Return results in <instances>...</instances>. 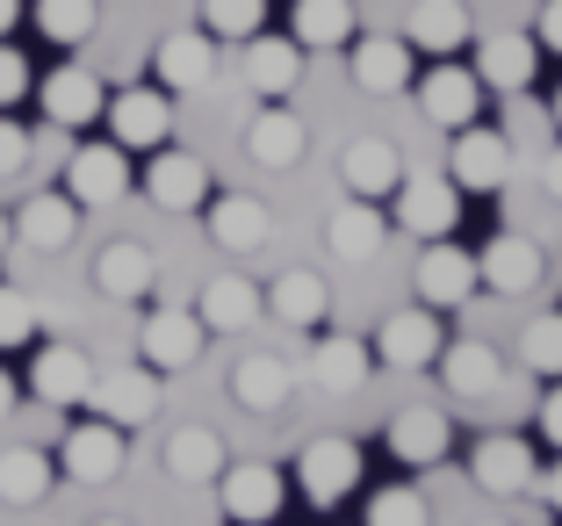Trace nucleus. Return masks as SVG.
<instances>
[{
  "instance_id": "5701e85b",
  "label": "nucleus",
  "mask_w": 562,
  "mask_h": 526,
  "mask_svg": "<svg viewBox=\"0 0 562 526\" xmlns=\"http://www.w3.org/2000/svg\"><path fill=\"white\" fill-rule=\"evenodd\" d=\"M145 195L159 202V210H202V202H210V166H202L195 152H151Z\"/></svg>"
},
{
  "instance_id": "603ef678",
  "label": "nucleus",
  "mask_w": 562,
  "mask_h": 526,
  "mask_svg": "<svg viewBox=\"0 0 562 526\" xmlns=\"http://www.w3.org/2000/svg\"><path fill=\"white\" fill-rule=\"evenodd\" d=\"M8 238H15V216L0 210V253H8Z\"/></svg>"
},
{
  "instance_id": "f8f14e48",
  "label": "nucleus",
  "mask_w": 562,
  "mask_h": 526,
  "mask_svg": "<svg viewBox=\"0 0 562 526\" xmlns=\"http://www.w3.org/2000/svg\"><path fill=\"white\" fill-rule=\"evenodd\" d=\"M36 101H44V131H87L94 115H109V87L87 66H58L36 87Z\"/></svg>"
},
{
  "instance_id": "a878e982",
  "label": "nucleus",
  "mask_w": 562,
  "mask_h": 526,
  "mask_svg": "<svg viewBox=\"0 0 562 526\" xmlns=\"http://www.w3.org/2000/svg\"><path fill=\"white\" fill-rule=\"evenodd\" d=\"M267 311H274L281 325H325L331 281L317 275V267H281V275L267 281Z\"/></svg>"
},
{
  "instance_id": "412c9836",
  "label": "nucleus",
  "mask_w": 562,
  "mask_h": 526,
  "mask_svg": "<svg viewBox=\"0 0 562 526\" xmlns=\"http://www.w3.org/2000/svg\"><path fill=\"white\" fill-rule=\"evenodd\" d=\"M353 80H361V94H404V87L418 80L412 72V36H353Z\"/></svg>"
},
{
  "instance_id": "4be33fe9",
  "label": "nucleus",
  "mask_w": 562,
  "mask_h": 526,
  "mask_svg": "<svg viewBox=\"0 0 562 526\" xmlns=\"http://www.w3.org/2000/svg\"><path fill=\"white\" fill-rule=\"evenodd\" d=\"M94 289L109 303H145L151 289H159V267H151V253L137 246V238H116V246L94 253Z\"/></svg>"
},
{
  "instance_id": "a19ab883",
  "label": "nucleus",
  "mask_w": 562,
  "mask_h": 526,
  "mask_svg": "<svg viewBox=\"0 0 562 526\" xmlns=\"http://www.w3.org/2000/svg\"><path fill=\"white\" fill-rule=\"evenodd\" d=\"M368 526H432V497H426V491H404V483H390V491L368 497Z\"/></svg>"
},
{
  "instance_id": "f3484780",
  "label": "nucleus",
  "mask_w": 562,
  "mask_h": 526,
  "mask_svg": "<svg viewBox=\"0 0 562 526\" xmlns=\"http://www.w3.org/2000/svg\"><path fill=\"white\" fill-rule=\"evenodd\" d=\"M30 390L44 404H58V412H80L87 396H94V361H87L80 346H44L30 368Z\"/></svg>"
},
{
  "instance_id": "393cba45",
  "label": "nucleus",
  "mask_w": 562,
  "mask_h": 526,
  "mask_svg": "<svg viewBox=\"0 0 562 526\" xmlns=\"http://www.w3.org/2000/svg\"><path fill=\"white\" fill-rule=\"evenodd\" d=\"M72 231H80V202H72L66 188H36V195L15 210V238H22V246H36V253L72 246Z\"/></svg>"
},
{
  "instance_id": "ddd939ff",
  "label": "nucleus",
  "mask_w": 562,
  "mask_h": 526,
  "mask_svg": "<svg viewBox=\"0 0 562 526\" xmlns=\"http://www.w3.org/2000/svg\"><path fill=\"white\" fill-rule=\"evenodd\" d=\"M513 181V137L505 131H454V188L462 195H497Z\"/></svg>"
},
{
  "instance_id": "f257e3e1",
  "label": "nucleus",
  "mask_w": 562,
  "mask_h": 526,
  "mask_svg": "<svg viewBox=\"0 0 562 526\" xmlns=\"http://www.w3.org/2000/svg\"><path fill=\"white\" fill-rule=\"evenodd\" d=\"M375 361L382 368H397V376H418V368H432L440 361V346H447V332H440V311L432 303H404V311H390L375 325Z\"/></svg>"
},
{
  "instance_id": "f704fd0d",
  "label": "nucleus",
  "mask_w": 562,
  "mask_h": 526,
  "mask_svg": "<svg viewBox=\"0 0 562 526\" xmlns=\"http://www.w3.org/2000/svg\"><path fill=\"white\" fill-rule=\"evenodd\" d=\"M289 36H296L303 51L353 44V0H296V8H289Z\"/></svg>"
},
{
  "instance_id": "c756f323",
  "label": "nucleus",
  "mask_w": 562,
  "mask_h": 526,
  "mask_svg": "<svg viewBox=\"0 0 562 526\" xmlns=\"http://www.w3.org/2000/svg\"><path fill=\"white\" fill-rule=\"evenodd\" d=\"M533 66H541V44L533 36H483L476 44V72H483L491 94H519L533 80Z\"/></svg>"
},
{
  "instance_id": "58836bf2",
  "label": "nucleus",
  "mask_w": 562,
  "mask_h": 526,
  "mask_svg": "<svg viewBox=\"0 0 562 526\" xmlns=\"http://www.w3.org/2000/svg\"><path fill=\"white\" fill-rule=\"evenodd\" d=\"M519 361H527L533 376H555L562 382V311H541L527 332H519Z\"/></svg>"
},
{
  "instance_id": "f03ea898",
  "label": "nucleus",
  "mask_w": 562,
  "mask_h": 526,
  "mask_svg": "<svg viewBox=\"0 0 562 526\" xmlns=\"http://www.w3.org/2000/svg\"><path fill=\"white\" fill-rule=\"evenodd\" d=\"M296 491H303V505H317V512H331L339 497H353L361 491V447L339 440V433L311 440L303 461H296Z\"/></svg>"
},
{
  "instance_id": "aec40b11",
  "label": "nucleus",
  "mask_w": 562,
  "mask_h": 526,
  "mask_svg": "<svg viewBox=\"0 0 562 526\" xmlns=\"http://www.w3.org/2000/svg\"><path fill=\"white\" fill-rule=\"evenodd\" d=\"M202 224L224 253H260L274 238V210L260 195H224V202H202Z\"/></svg>"
},
{
  "instance_id": "72a5a7b5",
  "label": "nucleus",
  "mask_w": 562,
  "mask_h": 526,
  "mask_svg": "<svg viewBox=\"0 0 562 526\" xmlns=\"http://www.w3.org/2000/svg\"><path fill=\"white\" fill-rule=\"evenodd\" d=\"M166 477H173V483H216V477H224V440H216L210 426L166 433Z\"/></svg>"
},
{
  "instance_id": "dca6fc26",
  "label": "nucleus",
  "mask_w": 562,
  "mask_h": 526,
  "mask_svg": "<svg viewBox=\"0 0 562 526\" xmlns=\"http://www.w3.org/2000/svg\"><path fill=\"white\" fill-rule=\"evenodd\" d=\"M101 418H116L123 433L131 426H145L151 412H159V368H109V376H94V396H87Z\"/></svg>"
},
{
  "instance_id": "b1692460",
  "label": "nucleus",
  "mask_w": 562,
  "mask_h": 526,
  "mask_svg": "<svg viewBox=\"0 0 562 526\" xmlns=\"http://www.w3.org/2000/svg\"><path fill=\"white\" fill-rule=\"evenodd\" d=\"M339 181H347V195H361V202L397 195V181H404L397 145H390V137H353V145L339 152Z\"/></svg>"
},
{
  "instance_id": "473e14b6",
  "label": "nucleus",
  "mask_w": 562,
  "mask_h": 526,
  "mask_svg": "<svg viewBox=\"0 0 562 526\" xmlns=\"http://www.w3.org/2000/svg\"><path fill=\"white\" fill-rule=\"evenodd\" d=\"M368 368H375V346H368V339H347V332H317V346H311V376L325 382V390H361Z\"/></svg>"
},
{
  "instance_id": "79ce46f5",
  "label": "nucleus",
  "mask_w": 562,
  "mask_h": 526,
  "mask_svg": "<svg viewBox=\"0 0 562 526\" xmlns=\"http://www.w3.org/2000/svg\"><path fill=\"white\" fill-rule=\"evenodd\" d=\"M36 339V303L22 289H0V354L8 346H30Z\"/></svg>"
},
{
  "instance_id": "7ed1b4c3",
  "label": "nucleus",
  "mask_w": 562,
  "mask_h": 526,
  "mask_svg": "<svg viewBox=\"0 0 562 526\" xmlns=\"http://www.w3.org/2000/svg\"><path fill=\"white\" fill-rule=\"evenodd\" d=\"M418 87V115L426 123H440V131H469L476 123V109H483V72L476 66H454V58H440V66L426 72V80H412Z\"/></svg>"
},
{
  "instance_id": "6e6552de",
  "label": "nucleus",
  "mask_w": 562,
  "mask_h": 526,
  "mask_svg": "<svg viewBox=\"0 0 562 526\" xmlns=\"http://www.w3.org/2000/svg\"><path fill=\"white\" fill-rule=\"evenodd\" d=\"M397 224L412 238H454V224H462L454 174H412V181H397Z\"/></svg>"
},
{
  "instance_id": "ea45409f",
  "label": "nucleus",
  "mask_w": 562,
  "mask_h": 526,
  "mask_svg": "<svg viewBox=\"0 0 562 526\" xmlns=\"http://www.w3.org/2000/svg\"><path fill=\"white\" fill-rule=\"evenodd\" d=\"M202 30L210 36H260L267 30V0H202Z\"/></svg>"
},
{
  "instance_id": "6ab92c4d",
  "label": "nucleus",
  "mask_w": 562,
  "mask_h": 526,
  "mask_svg": "<svg viewBox=\"0 0 562 526\" xmlns=\"http://www.w3.org/2000/svg\"><path fill=\"white\" fill-rule=\"evenodd\" d=\"M224 512H232L238 526H274L281 519V469H267V461H238V469H224Z\"/></svg>"
},
{
  "instance_id": "864d4df0",
  "label": "nucleus",
  "mask_w": 562,
  "mask_h": 526,
  "mask_svg": "<svg viewBox=\"0 0 562 526\" xmlns=\"http://www.w3.org/2000/svg\"><path fill=\"white\" fill-rule=\"evenodd\" d=\"M548 115H555V131H562V87H555V94H548Z\"/></svg>"
},
{
  "instance_id": "a18cd8bd",
  "label": "nucleus",
  "mask_w": 562,
  "mask_h": 526,
  "mask_svg": "<svg viewBox=\"0 0 562 526\" xmlns=\"http://www.w3.org/2000/svg\"><path fill=\"white\" fill-rule=\"evenodd\" d=\"M533 44L562 51V0H541V15H533Z\"/></svg>"
},
{
  "instance_id": "e433bc0d",
  "label": "nucleus",
  "mask_w": 562,
  "mask_h": 526,
  "mask_svg": "<svg viewBox=\"0 0 562 526\" xmlns=\"http://www.w3.org/2000/svg\"><path fill=\"white\" fill-rule=\"evenodd\" d=\"M50 497V455L44 447H0V505H36Z\"/></svg>"
},
{
  "instance_id": "a211bd4d",
  "label": "nucleus",
  "mask_w": 562,
  "mask_h": 526,
  "mask_svg": "<svg viewBox=\"0 0 562 526\" xmlns=\"http://www.w3.org/2000/svg\"><path fill=\"white\" fill-rule=\"evenodd\" d=\"M260 311H267V289H252L246 275H210L195 289V317L210 332H252V325H260Z\"/></svg>"
},
{
  "instance_id": "9d476101",
  "label": "nucleus",
  "mask_w": 562,
  "mask_h": 526,
  "mask_svg": "<svg viewBox=\"0 0 562 526\" xmlns=\"http://www.w3.org/2000/svg\"><path fill=\"white\" fill-rule=\"evenodd\" d=\"M166 131H173V94L166 87H123L109 101V137L123 152H159Z\"/></svg>"
},
{
  "instance_id": "cd10ccee",
  "label": "nucleus",
  "mask_w": 562,
  "mask_h": 526,
  "mask_svg": "<svg viewBox=\"0 0 562 526\" xmlns=\"http://www.w3.org/2000/svg\"><path fill=\"white\" fill-rule=\"evenodd\" d=\"M246 80H252V94H296V80H303V44L296 36H246Z\"/></svg>"
},
{
  "instance_id": "bb28decb",
  "label": "nucleus",
  "mask_w": 562,
  "mask_h": 526,
  "mask_svg": "<svg viewBox=\"0 0 562 526\" xmlns=\"http://www.w3.org/2000/svg\"><path fill=\"white\" fill-rule=\"evenodd\" d=\"M440 382L454 396H497V382H505V361H497V346H483V339H454V346H440Z\"/></svg>"
},
{
  "instance_id": "7c9ffc66",
  "label": "nucleus",
  "mask_w": 562,
  "mask_h": 526,
  "mask_svg": "<svg viewBox=\"0 0 562 526\" xmlns=\"http://www.w3.org/2000/svg\"><path fill=\"white\" fill-rule=\"evenodd\" d=\"M469 8L462 0H418L412 22H404V36H412V51H432V58H454V51L469 44Z\"/></svg>"
},
{
  "instance_id": "4468645a",
  "label": "nucleus",
  "mask_w": 562,
  "mask_h": 526,
  "mask_svg": "<svg viewBox=\"0 0 562 526\" xmlns=\"http://www.w3.org/2000/svg\"><path fill=\"white\" fill-rule=\"evenodd\" d=\"M210 72H216V36L210 30H173V36L151 44V80L166 94H195Z\"/></svg>"
},
{
  "instance_id": "2eb2a0df",
  "label": "nucleus",
  "mask_w": 562,
  "mask_h": 526,
  "mask_svg": "<svg viewBox=\"0 0 562 526\" xmlns=\"http://www.w3.org/2000/svg\"><path fill=\"white\" fill-rule=\"evenodd\" d=\"M476 275H483L491 296H533L541 289V246L519 238V231H497L491 246L476 253Z\"/></svg>"
},
{
  "instance_id": "3c124183",
  "label": "nucleus",
  "mask_w": 562,
  "mask_h": 526,
  "mask_svg": "<svg viewBox=\"0 0 562 526\" xmlns=\"http://www.w3.org/2000/svg\"><path fill=\"white\" fill-rule=\"evenodd\" d=\"M15 22H22V0H0V36L15 30Z\"/></svg>"
},
{
  "instance_id": "20e7f679",
  "label": "nucleus",
  "mask_w": 562,
  "mask_h": 526,
  "mask_svg": "<svg viewBox=\"0 0 562 526\" xmlns=\"http://www.w3.org/2000/svg\"><path fill=\"white\" fill-rule=\"evenodd\" d=\"M412 281H418V303H432V311H462V303L483 289L476 253H462L454 238H426V253H418Z\"/></svg>"
},
{
  "instance_id": "2f4dec72",
  "label": "nucleus",
  "mask_w": 562,
  "mask_h": 526,
  "mask_svg": "<svg viewBox=\"0 0 562 526\" xmlns=\"http://www.w3.org/2000/svg\"><path fill=\"white\" fill-rule=\"evenodd\" d=\"M246 152H252V166L281 174V166H296V159H303V123L281 109V101H267V109L246 123Z\"/></svg>"
},
{
  "instance_id": "09e8293b",
  "label": "nucleus",
  "mask_w": 562,
  "mask_h": 526,
  "mask_svg": "<svg viewBox=\"0 0 562 526\" xmlns=\"http://www.w3.org/2000/svg\"><path fill=\"white\" fill-rule=\"evenodd\" d=\"M541 188H548V195H555V202H562V145H555V152H548V166H541Z\"/></svg>"
},
{
  "instance_id": "c85d7f7f",
  "label": "nucleus",
  "mask_w": 562,
  "mask_h": 526,
  "mask_svg": "<svg viewBox=\"0 0 562 526\" xmlns=\"http://www.w3.org/2000/svg\"><path fill=\"white\" fill-rule=\"evenodd\" d=\"M382 238H390V216L375 210V202L353 195L347 210L325 216V253L331 260H368V253H382Z\"/></svg>"
},
{
  "instance_id": "8fccbe9b",
  "label": "nucleus",
  "mask_w": 562,
  "mask_h": 526,
  "mask_svg": "<svg viewBox=\"0 0 562 526\" xmlns=\"http://www.w3.org/2000/svg\"><path fill=\"white\" fill-rule=\"evenodd\" d=\"M15 412V376H8V368H0V418Z\"/></svg>"
},
{
  "instance_id": "5fc2aeb1",
  "label": "nucleus",
  "mask_w": 562,
  "mask_h": 526,
  "mask_svg": "<svg viewBox=\"0 0 562 526\" xmlns=\"http://www.w3.org/2000/svg\"><path fill=\"white\" fill-rule=\"evenodd\" d=\"M94 526H131V519H94Z\"/></svg>"
},
{
  "instance_id": "de8ad7c7",
  "label": "nucleus",
  "mask_w": 562,
  "mask_h": 526,
  "mask_svg": "<svg viewBox=\"0 0 562 526\" xmlns=\"http://www.w3.org/2000/svg\"><path fill=\"white\" fill-rule=\"evenodd\" d=\"M541 497H548V512H562V455H555V469H541Z\"/></svg>"
},
{
  "instance_id": "9b49d317",
  "label": "nucleus",
  "mask_w": 562,
  "mask_h": 526,
  "mask_svg": "<svg viewBox=\"0 0 562 526\" xmlns=\"http://www.w3.org/2000/svg\"><path fill=\"white\" fill-rule=\"evenodd\" d=\"M382 447H390V461H404V469H440L447 447H454V426H447L440 404H412V412H397L382 426Z\"/></svg>"
},
{
  "instance_id": "6e6d98bb",
  "label": "nucleus",
  "mask_w": 562,
  "mask_h": 526,
  "mask_svg": "<svg viewBox=\"0 0 562 526\" xmlns=\"http://www.w3.org/2000/svg\"><path fill=\"white\" fill-rule=\"evenodd\" d=\"M483 526H513V519H483Z\"/></svg>"
},
{
  "instance_id": "c9c22d12",
  "label": "nucleus",
  "mask_w": 562,
  "mask_h": 526,
  "mask_svg": "<svg viewBox=\"0 0 562 526\" xmlns=\"http://www.w3.org/2000/svg\"><path fill=\"white\" fill-rule=\"evenodd\" d=\"M232 396H238V412H252V418L281 412V404H289V368H281L274 354H246V361L232 368Z\"/></svg>"
},
{
  "instance_id": "39448f33",
  "label": "nucleus",
  "mask_w": 562,
  "mask_h": 526,
  "mask_svg": "<svg viewBox=\"0 0 562 526\" xmlns=\"http://www.w3.org/2000/svg\"><path fill=\"white\" fill-rule=\"evenodd\" d=\"M66 195L80 210H116L131 195V152L123 145H80L66 152Z\"/></svg>"
},
{
  "instance_id": "0eeeda50",
  "label": "nucleus",
  "mask_w": 562,
  "mask_h": 526,
  "mask_svg": "<svg viewBox=\"0 0 562 526\" xmlns=\"http://www.w3.org/2000/svg\"><path fill=\"white\" fill-rule=\"evenodd\" d=\"M202 339H210V325H202L195 311H145V325H137V361L159 368V376H181V368L202 361Z\"/></svg>"
},
{
  "instance_id": "49530a36",
  "label": "nucleus",
  "mask_w": 562,
  "mask_h": 526,
  "mask_svg": "<svg viewBox=\"0 0 562 526\" xmlns=\"http://www.w3.org/2000/svg\"><path fill=\"white\" fill-rule=\"evenodd\" d=\"M541 440H555V455H562V382L541 396Z\"/></svg>"
},
{
  "instance_id": "4c0bfd02",
  "label": "nucleus",
  "mask_w": 562,
  "mask_h": 526,
  "mask_svg": "<svg viewBox=\"0 0 562 526\" xmlns=\"http://www.w3.org/2000/svg\"><path fill=\"white\" fill-rule=\"evenodd\" d=\"M30 15H36V30H44L50 44H87V36H94L101 0H36Z\"/></svg>"
},
{
  "instance_id": "423d86ee",
  "label": "nucleus",
  "mask_w": 562,
  "mask_h": 526,
  "mask_svg": "<svg viewBox=\"0 0 562 526\" xmlns=\"http://www.w3.org/2000/svg\"><path fill=\"white\" fill-rule=\"evenodd\" d=\"M469 477H476V491H491V497H527L533 483H541L533 440H519V433H483V440L469 447Z\"/></svg>"
},
{
  "instance_id": "37998d69",
  "label": "nucleus",
  "mask_w": 562,
  "mask_h": 526,
  "mask_svg": "<svg viewBox=\"0 0 562 526\" xmlns=\"http://www.w3.org/2000/svg\"><path fill=\"white\" fill-rule=\"evenodd\" d=\"M22 94H30V58H22V51L0 36V109H15Z\"/></svg>"
},
{
  "instance_id": "c03bdc74",
  "label": "nucleus",
  "mask_w": 562,
  "mask_h": 526,
  "mask_svg": "<svg viewBox=\"0 0 562 526\" xmlns=\"http://www.w3.org/2000/svg\"><path fill=\"white\" fill-rule=\"evenodd\" d=\"M22 166H30V131L0 109V181H8V174H22Z\"/></svg>"
},
{
  "instance_id": "1a4fd4ad",
  "label": "nucleus",
  "mask_w": 562,
  "mask_h": 526,
  "mask_svg": "<svg viewBox=\"0 0 562 526\" xmlns=\"http://www.w3.org/2000/svg\"><path fill=\"white\" fill-rule=\"evenodd\" d=\"M123 455H131V440H123V426L116 418H80V426L58 440V469H66L72 483H109L123 469Z\"/></svg>"
}]
</instances>
